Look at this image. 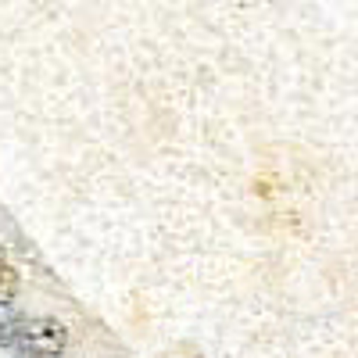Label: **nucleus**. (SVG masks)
I'll return each mask as SVG.
<instances>
[{"label": "nucleus", "instance_id": "nucleus-1", "mask_svg": "<svg viewBox=\"0 0 358 358\" xmlns=\"http://www.w3.org/2000/svg\"><path fill=\"white\" fill-rule=\"evenodd\" d=\"M18 344L29 355H57V351H65V344H69V330H65V322H57L50 315H40V319H29L22 326Z\"/></svg>", "mask_w": 358, "mask_h": 358}, {"label": "nucleus", "instance_id": "nucleus-2", "mask_svg": "<svg viewBox=\"0 0 358 358\" xmlns=\"http://www.w3.org/2000/svg\"><path fill=\"white\" fill-rule=\"evenodd\" d=\"M15 294H18V273L8 262H0V305H11Z\"/></svg>", "mask_w": 358, "mask_h": 358}, {"label": "nucleus", "instance_id": "nucleus-3", "mask_svg": "<svg viewBox=\"0 0 358 358\" xmlns=\"http://www.w3.org/2000/svg\"><path fill=\"white\" fill-rule=\"evenodd\" d=\"M29 358H65V351H57V355H29Z\"/></svg>", "mask_w": 358, "mask_h": 358}, {"label": "nucleus", "instance_id": "nucleus-4", "mask_svg": "<svg viewBox=\"0 0 358 358\" xmlns=\"http://www.w3.org/2000/svg\"><path fill=\"white\" fill-rule=\"evenodd\" d=\"M0 262H4V248H0Z\"/></svg>", "mask_w": 358, "mask_h": 358}]
</instances>
